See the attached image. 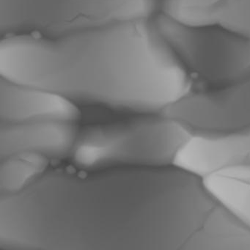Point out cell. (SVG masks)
<instances>
[{"mask_svg": "<svg viewBox=\"0 0 250 250\" xmlns=\"http://www.w3.org/2000/svg\"><path fill=\"white\" fill-rule=\"evenodd\" d=\"M221 205L175 165L46 172L0 195L7 250H203Z\"/></svg>", "mask_w": 250, "mask_h": 250, "instance_id": "1", "label": "cell"}, {"mask_svg": "<svg viewBox=\"0 0 250 250\" xmlns=\"http://www.w3.org/2000/svg\"><path fill=\"white\" fill-rule=\"evenodd\" d=\"M0 76L71 101L162 113L192 93L186 67L153 20L61 39L5 36Z\"/></svg>", "mask_w": 250, "mask_h": 250, "instance_id": "2", "label": "cell"}, {"mask_svg": "<svg viewBox=\"0 0 250 250\" xmlns=\"http://www.w3.org/2000/svg\"><path fill=\"white\" fill-rule=\"evenodd\" d=\"M193 131L163 113L93 125L78 133L71 156L76 166L87 170L120 165L169 166Z\"/></svg>", "mask_w": 250, "mask_h": 250, "instance_id": "3", "label": "cell"}, {"mask_svg": "<svg viewBox=\"0 0 250 250\" xmlns=\"http://www.w3.org/2000/svg\"><path fill=\"white\" fill-rule=\"evenodd\" d=\"M162 0H0V33L61 39L124 21L153 20Z\"/></svg>", "mask_w": 250, "mask_h": 250, "instance_id": "4", "label": "cell"}, {"mask_svg": "<svg viewBox=\"0 0 250 250\" xmlns=\"http://www.w3.org/2000/svg\"><path fill=\"white\" fill-rule=\"evenodd\" d=\"M155 25L184 66L215 89L250 77V40L222 26H188L162 13Z\"/></svg>", "mask_w": 250, "mask_h": 250, "instance_id": "5", "label": "cell"}, {"mask_svg": "<svg viewBox=\"0 0 250 250\" xmlns=\"http://www.w3.org/2000/svg\"><path fill=\"white\" fill-rule=\"evenodd\" d=\"M80 118L73 101L45 89L0 77L1 123L68 121Z\"/></svg>", "mask_w": 250, "mask_h": 250, "instance_id": "6", "label": "cell"}, {"mask_svg": "<svg viewBox=\"0 0 250 250\" xmlns=\"http://www.w3.org/2000/svg\"><path fill=\"white\" fill-rule=\"evenodd\" d=\"M74 123H1L0 158L20 152L40 153L49 159L71 155L79 133Z\"/></svg>", "mask_w": 250, "mask_h": 250, "instance_id": "7", "label": "cell"}, {"mask_svg": "<svg viewBox=\"0 0 250 250\" xmlns=\"http://www.w3.org/2000/svg\"><path fill=\"white\" fill-rule=\"evenodd\" d=\"M49 158L33 152H20L1 158L0 195L20 192L46 172Z\"/></svg>", "mask_w": 250, "mask_h": 250, "instance_id": "8", "label": "cell"}]
</instances>
